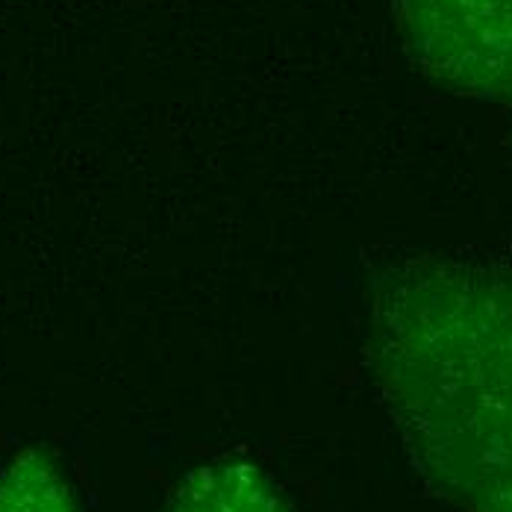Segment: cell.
Wrapping results in <instances>:
<instances>
[{
  "label": "cell",
  "instance_id": "6da1fadb",
  "mask_svg": "<svg viewBox=\"0 0 512 512\" xmlns=\"http://www.w3.org/2000/svg\"><path fill=\"white\" fill-rule=\"evenodd\" d=\"M371 359L415 465L465 512H512V286L430 268L386 277Z\"/></svg>",
  "mask_w": 512,
  "mask_h": 512
},
{
  "label": "cell",
  "instance_id": "7a4b0ae2",
  "mask_svg": "<svg viewBox=\"0 0 512 512\" xmlns=\"http://www.w3.org/2000/svg\"><path fill=\"white\" fill-rule=\"evenodd\" d=\"M395 15L430 74L512 106V0H395Z\"/></svg>",
  "mask_w": 512,
  "mask_h": 512
},
{
  "label": "cell",
  "instance_id": "3957f363",
  "mask_svg": "<svg viewBox=\"0 0 512 512\" xmlns=\"http://www.w3.org/2000/svg\"><path fill=\"white\" fill-rule=\"evenodd\" d=\"M171 512H289L274 483L248 462H218L195 471Z\"/></svg>",
  "mask_w": 512,
  "mask_h": 512
},
{
  "label": "cell",
  "instance_id": "277c9868",
  "mask_svg": "<svg viewBox=\"0 0 512 512\" xmlns=\"http://www.w3.org/2000/svg\"><path fill=\"white\" fill-rule=\"evenodd\" d=\"M0 512H80L56 462L33 451L0 474Z\"/></svg>",
  "mask_w": 512,
  "mask_h": 512
}]
</instances>
